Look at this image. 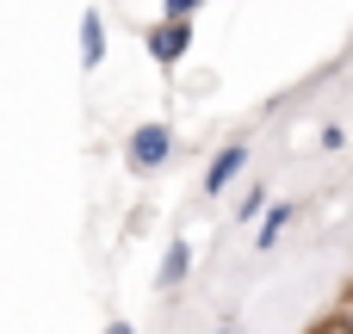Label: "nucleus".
Segmentation results:
<instances>
[{"mask_svg": "<svg viewBox=\"0 0 353 334\" xmlns=\"http://www.w3.org/2000/svg\"><path fill=\"white\" fill-rule=\"evenodd\" d=\"M316 143H323L329 155H341V149H347V130H341V124H323V136H316Z\"/></svg>", "mask_w": 353, "mask_h": 334, "instance_id": "1a4fd4ad", "label": "nucleus"}, {"mask_svg": "<svg viewBox=\"0 0 353 334\" xmlns=\"http://www.w3.org/2000/svg\"><path fill=\"white\" fill-rule=\"evenodd\" d=\"M310 334H353V316H329V322H316Z\"/></svg>", "mask_w": 353, "mask_h": 334, "instance_id": "9d476101", "label": "nucleus"}, {"mask_svg": "<svg viewBox=\"0 0 353 334\" xmlns=\"http://www.w3.org/2000/svg\"><path fill=\"white\" fill-rule=\"evenodd\" d=\"M248 155H254L248 143H223V149L211 155V167H205V180H199V186H205V198H217V192H230V186L242 180V167H248Z\"/></svg>", "mask_w": 353, "mask_h": 334, "instance_id": "7ed1b4c3", "label": "nucleus"}, {"mask_svg": "<svg viewBox=\"0 0 353 334\" xmlns=\"http://www.w3.org/2000/svg\"><path fill=\"white\" fill-rule=\"evenodd\" d=\"M261 205H267V186H248V192H242V205H236V217H242V223H254V217H261Z\"/></svg>", "mask_w": 353, "mask_h": 334, "instance_id": "0eeeda50", "label": "nucleus"}, {"mask_svg": "<svg viewBox=\"0 0 353 334\" xmlns=\"http://www.w3.org/2000/svg\"><path fill=\"white\" fill-rule=\"evenodd\" d=\"M292 217H298V205L285 198V205H267V217H261V229H254V254H267L285 229H292Z\"/></svg>", "mask_w": 353, "mask_h": 334, "instance_id": "423d86ee", "label": "nucleus"}, {"mask_svg": "<svg viewBox=\"0 0 353 334\" xmlns=\"http://www.w3.org/2000/svg\"><path fill=\"white\" fill-rule=\"evenodd\" d=\"M192 279V242L180 236V242H168L161 248V267H155V291H180Z\"/></svg>", "mask_w": 353, "mask_h": 334, "instance_id": "20e7f679", "label": "nucleus"}, {"mask_svg": "<svg viewBox=\"0 0 353 334\" xmlns=\"http://www.w3.org/2000/svg\"><path fill=\"white\" fill-rule=\"evenodd\" d=\"M99 62H105V19H99V6H87L81 12V68L93 74Z\"/></svg>", "mask_w": 353, "mask_h": 334, "instance_id": "39448f33", "label": "nucleus"}, {"mask_svg": "<svg viewBox=\"0 0 353 334\" xmlns=\"http://www.w3.org/2000/svg\"><path fill=\"white\" fill-rule=\"evenodd\" d=\"M99 334H137V328H130L124 316H112V322H105V328H99Z\"/></svg>", "mask_w": 353, "mask_h": 334, "instance_id": "9b49d317", "label": "nucleus"}, {"mask_svg": "<svg viewBox=\"0 0 353 334\" xmlns=\"http://www.w3.org/2000/svg\"><path fill=\"white\" fill-rule=\"evenodd\" d=\"M143 50H149L161 68H180V62L192 56V25H180V19H155V25L143 31Z\"/></svg>", "mask_w": 353, "mask_h": 334, "instance_id": "f03ea898", "label": "nucleus"}, {"mask_svg": "<svg viewBox=\"0 0 353 334\" xmlns=\"http://www.w3.org/2000/svg\"><path fill=\"white\" fill-rule=\"evenodd\" d=\"M168 161H174V130H168L161 118H149V124H137V130L124 136V167H130L137 180L161 174Z\"/></svg>", "mask_w": 353, "mask_h": 334, "instance_id": "f257e3e1", "label": "nucleus"}, {"mask_svg": "<svg viewBox=\"0 0 353 334\" xmlns=\"http://www.w3.org/2000/svg\"><path fill=\"white\" fill-rule=\"evenodd\" d=\"M217 334H236V322H223V328H217Z\"/></svg>", "mask_w": 353, "mask_h": 334, "instance_id": "f8f14e48", "label": "nucleus"}, {"mask_svg": "<svg viewBox=\"0 0 353 334\" xmlns=\"http://www.w3.org/2000/svg\"><path fill=\"white\" fill-rule=\"evenodd\" d=\"M199 6H211V0H161V19H180V25H192V12Z\"/></svg>", "mask_w": 353, "mask_h": 334, "instance_id": "6e6552de", "label": "nucleus"}]
</instances>
